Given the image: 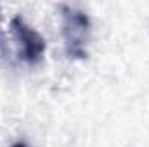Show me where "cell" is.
<instances>
[{
  "label": "cell",
  "mask_w": 149,
  "mask_h": 147,
  "mask_svg": "<svg viewBox=\"0 0 149 147\" xmlns=\"http://www.w3.org/2000/svg\"><path fill=\"white\" fill-rule=\"evenodd\" d=\"M63 35L66 42L68 55L81 59L87 55V45L90 35V19L80 9L70 5L63 7Z\"/></svg>",
  "instance_id": "cell-1"
},
{
  "label": "cell",
  "mask_w": 149,
  "mask_h": 147,
  "mask_svg": "<svg viewBox=\"0 0 149 147\" xmlns=\"http://www.w3.org/2000/svg\"><path fill=\"white\" fill-rule=\"evenodd\" d=\"M10 31L21 47V57L28 64H37L45 54V40L42 35L19 16L10 19Z\"/></svg>",
  "instance_id": "cell-2"
},
{
  "label": "cell",
  "mask_w": 149,
  "mask_h": 147,
  "mask_svg": "<svg viewBox=\"0 0 149 147\" xmlns=\"http://www.w3.org/2000/svg\"><path fill=\"white\" fill-rule=\"evenodd\" d=\"M12 147H26V146H24L23 142H17V144H14V146H12Z\"/></svg>",
  "instance_id": "cell-3"
}]
</instances>
